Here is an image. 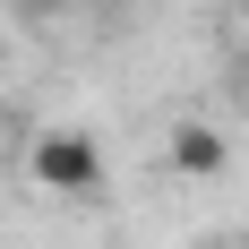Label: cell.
<instances>
[{
	"instance_id": "obj_2",
	"label": "cell",
	"mask_w": 249,
	"mask_h": 249,
	"mask_svg": "<svg viewBox=\"0 0 249 249\" xmlns=\"http://www.w3.org/2000/svg\"><path fill=\"white\" fill-rule=\"evenodd\" d=\"M163 163H172L180 180H224L232 146H224V129H215V121H172V138H163Z\"/></svg>"
},
{
	"instance_id": "obj_1",
	"label": "cell",
	"mask_w": 249,
	"mask_h": 249,
	"mask_svg": "<svg viewBox=\"0 0 249 249\" xmlns=\"http://www.w3.org/2000/svg\"><path fill=\"white\" fill-rule=\"evenodd\" d=\"M26 172H35V189H52V198H95L103 189V138L95 129H35L26 138Z\"/></svg>"
},
{
	"instance_id": "obj_3",
	"label": "cell",
	"mask_w": 249,
	"mask_h": 249,
	"mask_svg": "<svg viewBox=\"0 0 249 249\" xmlns=\"http://www.w3.org/2000/svg\"><path fill=\"white\" fill-rule=\"evenodd\" d=\"M60 9H77V0H18V18H26V26H52Z\"/></svg>"
}]
</instances>
